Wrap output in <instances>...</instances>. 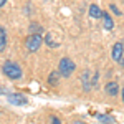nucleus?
<instances>
[{
	"mask_svg": "<svg viewBox=\"0 0 124 124\" xmlns=\"http://www.w3.org/2000/svg\"><path fill=\"white\" fill-rule=\"evenodd\" d=\"M60 71H51L50 73V76H48V85H51V86H56L58 85V81H60Z\"/></svg>",
	"mask_w": 124,
	"mask_h": 124,
	"instance_id": "obj_11",
	"label": "nucleus"
},
{
	"mask_svg": "<svg viewBox=\"0 0 124 124\" xmlns=\"http://www.w3.org/2000/svg\"><path fill=\"white\" fill-rule=\"evenodd\" d=\"M41 43H43L41 35H28L27 40H25V48H27L28 51H31V53H35V51L40 50Z\"/></svg>",
	"mask_w": 124,
	"mask_h": 124,
	"instance_id": "obj_3",
	"label": "nucleus"
},
{
	"mask_svg": "<svg viewBox=\"0 0 124 124\" xmlns=\"http://www.w3.org/2000/svg\"><path fill=\"white\" fill-rule=\"evenodd\" d=\"M5 3H7V0H0V7H3Z\"/></svg>",
	"mask_w": 124,
	"mask_h": 124,
	"instance_id": "obj_17",
	"label": "nucleus"
},
{
	"mask_svg": "<svg viewBox=\"0 0 124 124\" xmlns=\"http://www.w3.org/2000/svg\"><path fill=\"white\" fill-rule=\"evenodd\" d=\"M2 71H3V75L7 78H10V79H20V78L23 76V71H22L20 65L15 63V61H10V60L3 63Z\"/></svg>",
	"mask_w": 124,
	"mask_h": 124,
	"instance_id": "obj_1",
	"label": "nucleus"
},
{
	"mask_svg": "<svg viewBox=\"0 0 124 124\" xmlns=\"http://www.w3.org/2000/svg\"><path fill=\"white\" fill-rule=\"evenodd\" d=\"M7 99H8L10 104H13V106H23V104L28 103L27 98H25L23 94H18V93H12V94H8V96H7Z\"/></svg>",
	"mask_w": 124,
	"mask_h": 124,
	"instance_id": "obj_4",
	"label": "nucleus"
},
{
	"mask_svg": "<svg viewBox=\"0 0 124 124\" xmlns=\"http://www.w3.org/2000/svg\"><path fill=\"white\" fill-rule=\"evenodd\" d=\"M81 81H83V89H85V91H89V89H91V81H89V71H88V70L83 71Z\"/></svg>",
	"mask_w": 124,
	"mask_h": 124,
	"instance_id": "obj_9",
	"label": "nucleus"
},
{
	"mask_svg": "<svg viewBox=\"0 0 124 124\" xmlns=\"http://www.w3.org/2000/svg\"><path fill=\"white\" fill-rule=\"evenodd\" d=\"M73 124H83V123H79V121H76V123H73Z\"/></svg>",
	"mask_w": 124,
	"mask_h": 124,
	"instance_id": "obj_21",
	"label": "nucleus"
},
{
	"mask_svg": "<svg viewBox=\"0 0 124 124\" xmlns=\"http://www.w3.org/2000/svg\"><path fill=\"white\" fill-rule=\"evenodd\" d=\"M7 48V31L3 27H0V53Z\"/></svg>",
	"mask_w": 124,
	"mask_h": 124,
	"instance_id": "obj_10",
	"label": "nucleus"
},
{
	"mask_svg": "<svg viewBox=\"0 0 124 124\" xmlns=\"http://www.w3.org/2000/svg\"><path fill=\"white\" fill-rule=\"evenodd\" d=\"M50 119H51V124H63V123H61V121L56 117V116H51Z\"/></svg>",
	"mask_w": 124,
	"mask_h": 124,
	"instance_id": "obj_16",
	"label": "nucleus"
},
{
	"mask_svg": "<svg viewBox=\"0 0 124 124\" xmlns=\"http://www.w3.org/2000/svg\"><path fill=\"white\" fill-rule=\"evenodd\" d=\"M104 91H106V94H108V96L114 98V96L119 93V85H117L116 81H109V83H106Z\"/></svg>",
	"mask_w": 124,
	"mask_h": 124,
	"instance_id": "obj_6",
	"label": "nucleus"
},
{
	"mask_svg": "<svg viewBox=\"0 0 124 124\" xmlns=\"http://www.w3.org/2000/svg\"><path fill=\"white\" fill-rule=\"evenodd\" d=\"M98 117H99L101 123H104V124H113L114 123V117H111V116H108V114H99Z\"/></svg>",
	"mask_w": 124,
	"mask_h": 124,
	"instance_id": "obj_14",
	"label": "nucleus"
},
{
	"mask_svg": "<svg viewBox=\"0 0 124 124\" xmlns=\"http://www.w3.org/2000/svg\"><path fill=\"white\" fill-rule=\"evenodd\" d=\"M75 61L73 60H70V58H61L60 60V65H58V71H60V75L63 78H70L71 76V73L75 71Z\"/></svg>",
	"mask_w": 124,
	"mask_h": 124,
	"instance_id": "obj_2",
	"label": "nucleus"
},
{
	"mask_svg": "<svg viewBox=\"0 0 124 124\" xmlns=\"http://www.w3.org/2000/svg\"><path fill=\"white\" fill-rule=\"evenodd\" d=\"M121 65H123V66H124V58H123V60H121Z\"/></svg>",
	"mask_w": 124,
	"mask_h": 124,
	"instance_id": "obj_20",
	"label": "nucleus"
},
{
	"mask_svg": "<svg viewBox=\"0 0 124 124\" xmlns=\"http://www.w3.org/2000/svg\"><path fill=\"white\" fill-rule=\"evenodd\" d=\"M123 55H124V45L121 41H117V43H114V46H113V60L117 61V63H121Z\"/></svg>",
	"mask_w": 124,
	"mask_h": 124,
	"instance_id": "obj_5",
	"label": "nucleus"
},
{
	"mask_svg": "<svg viewBox=\"0 0 124 124\" xmlns=\"http://www.w3.org/2000/svg\"><path fill=\"white\" fill-rule=\"evenodd\" d=\"M89 17L91 18H101L103 17V10L99 8L96 3H91L89 5Z\"/></svg>",
	"mask_w": 124,
	"mask_h": 124,
	"instance_id": "obj_8",
	"label": "nucleus"
},
{
	"mask_svg": "<svg viewBox=\"0 0 124 124\" xmlns=\"http://www.w3.org/2000/svg\"><path fill=\"white\" fill-rule=\"evenodd\" d=\"M0 94H3V88L2 86H0Z\"/></svg>",
	"mask_w": 124,
	"mask_h": 124,
	"instance_id": "obj_19",
	"label": "nucleus"
},
{
	"mask_svg": "<svg viewBox=\"0 0 124 124\" xmlns=\"http://www.w3.org/2000/svg\"><path fill=\"white\" fill-rule=\"evenodd\" d=\"M41 27H40L38 23H31V25H30V35H40V33H41Z\"/></svg>",
	"mask_w": 124,
	"mask_h": 124,
	"instance_id": "obj_13",
	"label": "nucleus"
},
{
	"mask_svg": "<svg viewBox=\"0 0 124 124\" xmlns=\"http://www.w3.org/2000/svg\"><path fill=\"white\" fill-rule=\"evenodd\" d=\"M109 8H111V10H113V12H114V13H116V15H121V10H119V8H117V7H116V5H114V3H111V5H109Z\"/></svg>",
	"mask_w": 124,
	"mask_h": 124,
	"instance_id": "obj_15",
	"label": "nucleus"
},
{
	"mask_svg": "<svg viewBox=\"0 0 124 124\" xmlns=\"http://www.w3.org/2000/svg\"><path fill=\"white\" fill-rule=\"evenodd\" d=\"M53 37H55V33H53V31H50V33H48L46 35V40H45V41H46V45L48 46H58V45H60V41H55V40H53Z\"/></svg>",
	"mask_w": 124,
	"mask_h": 124,
	"instance_id": "obj_12",
	"label": "nucleus"
},
{
	"mask_svg": "<svg viewBox=\"0 0 124 124\" xmlns=\"http://www.w3.org/2000/svg\"><path fill=\"white\" fill-rule=\"evenodd\" d=\"M121 94H123V103H124V88H123V91H121Z\"/></svg>",
	"mask_w": 124,
	"mask_h": 124,
	"instance_id": "obj_18",
	"label": "nucleus"
},
{
	"mask_svg": "<svg viewBox=\"0 0 124 124\" xmlns=\"http://www.w3.org/2000/svg\"><path fill=\"white\" fill-rule=\"evenodd\" d=\"M103 27H104L106 30H113L114 28V22H113V18H111V15L108 13V12H104L103 10Z\"/></svg>",
	"mask_w": 124,
	"mask_h": 124,
	"instance_id": "obj_7",
	"label": "nucleus"
}]
</instances>
